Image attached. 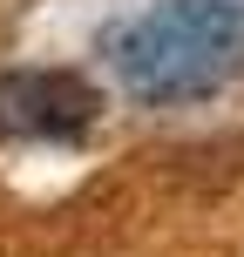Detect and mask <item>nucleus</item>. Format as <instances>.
Here are the masks:
<instances>
[{
  "mask_svg": "<svg viewBox=\"0 0 244 257\" xmlns=\"http://www.w3.org/2000/svg\"><path fill=\"white\" fill-rule=\"evenodd\" d=\"M136 102H210L244 75V0H156L109 41Z\"/></svg>",
  "mask_w": 244,
  "mask_h": 257,
  "instance_id": "nucleus-1",
  "label": "nucleus"
},
{
  "mask_svg": "<svg viewBox=\"0 0 244 257\" xmlns=\"http://www.w3.org/2000/svg\"><path fill=\"white\" fill-rule=\"evenodd\" d=\"M95 122H102V95L75 68L0 75V142H82Z\"/></svg>",
  "mask_w": 244,
  "mask_h": 257,
  "instance_id": "nucleus-2",
  "label": "nucleus"
}]
</instances>
